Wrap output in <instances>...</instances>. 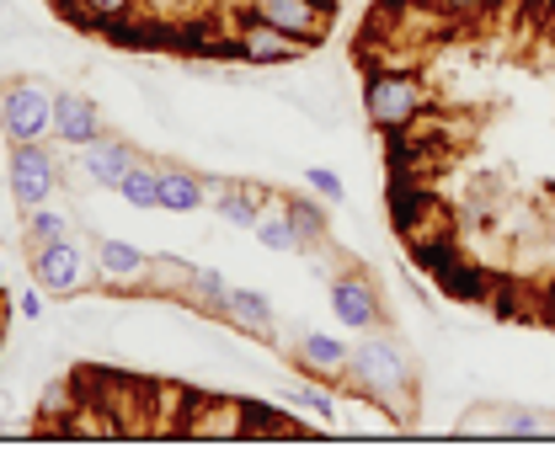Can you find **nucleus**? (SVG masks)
<instances>
[{"instance_id":"7ed1b4c3","label":"nucleus","mask_w":555,"mask_h":469,"mask_svg":"<svg viewBox=\"0 0 555 469\" xmlns=\"http://www.w3.org/2000/svg\"><path fill=\"white\" fill-rule=\"evenodd\" d=\"M0 134L11 144L54 139V91L43 80H0Z\"/></svg>"},{"instance_id":"f03ea898","label":"nucleus","mask_w":555,"mask_h":469,"mask_svg":"<svg viewBox=\"0 0 555 469\" xmlns=\"http://www.w3.org/2000/svg\"><path fill=\"white\" fill-rule=\"evenodd\" d=\"M363 113H369V123L379 134H406V129H416L433 113V91L406 65L369 69V80H363Z\"/></svg>"},{"instance_id":"20e7f679","label":"nucleus","mask_w":555,"mask_h":469,"mask_svg":"<svg viewBox=\"0 0 555 469\" xmlns=\"http://www.w3.org/2000/svg\"><path fill=\"white\" fill-rule=\"evenodd\" d=\"M27 257H33V277H38L43 294H60L65 299V294H86L96 283V251H86L75 235L54 240V246H38Z\"/></svg>"},{"instance_id":"c756f323","label":"nucleus","mask_w":555,"mask_h":469,"mask_svg":"<svg viewBox=\"0 0 555 469\" xmlns=\"http://www.w3.org/2000/svg\"><path fill=\"white\" fill-rule=\"evenodd\" d=\"M43 315V299L38 294H22V321H38Z\"/></svg>"},{"instance_id":"4468645a","label":"nucleus","mask_w":555,"mask_h":469,"mask_svg":"<svg viewBox=\"0 0 555 469\" xmlns=\"http://www.w3.org/2000/svg\"><path fill=\"white\" fill-rule=\"evenodd\" d=\"M273 208V193L262 187V182H235L224 198L214 203V213L230 224V230H257V219Z\"/></svg>"},{"instance_id":"5701e85b","label":"nucleus","mask_w":555,"mask_h":469,"mask_svg":"<svg viewBox=\"0 0 555 469\" xmlns=\"http://www.w3.org/2000/svg\"><path fill=\"white\" fill-rule=\"evenodd\" d=\"M188 277H193V262H182V257H150V294H160V299H182L188 294Z\"/></svg>"},{"instance_id":"ddd939ff","label":"nucleus","mask_w":555,"mask_h":469,"mask_svg":"<svg viewBox=\"0 0 555 469\" xmlns=\"http://www.w3.org/2000/svg\"><path fill=\"white\" fill-rule=\"evenodd\" d=\"M224 326H235V331H246V336H273V326H278L273 299H268L262 288H230V299H224Z\"/></svg>"},{"instance_id":"6ab92c4d","label":"nucleus","mask_w":555,"mask_h":469,"mask_svg":"<svg viewBox=\"0 0 555 469\" xmlns=\"http://www.w3.org/2000/svg\"><path fill=\"white\" fill-rule=\"evenodd\" d=\"M118 198L139 208V213H150V208H160V166H150V160H134L129 166V177L118 182Z\"/></svg>"},{"instance_id":"7c9ffc66","label":"nucleus","mask_w":555,"mask_h":469,"mask_svg":"<svg viewBox=\"0 0 555 469\" xmlns=\"http://www.w3.org/2000/svg\"><path fill=\"white\" fill-rule=\"evenodd\" d=\"M54 5H60V11H69V5H75V0H54Z\"/></svg>"},{"instance_id":"423d86ee","label":"nucleus","mask_w":555,"mask_h":469,"mask_svg":"<svg viewBox=\"0 0 555 469\" xmlns=\"http://www.w3.org/2000/svg\"><path fill=\"white\" fill-rule=\"evenodd\" d=\"M60 187V160L49 144H11V198L16 208H43Z\"/></svg>"},{"instance_id":"412c9836","label":"nucleus","mask_w":555,"mask_h":469,"mask_svg":"<svg viewBox=\"0 0 555 469\" xmlns=\"http://www.w3.org/2000/svg\"><path fill=\"white\" fill-rule=\"evenodd\" d=\"M268 251H305V240H299V230H294V219L283 213V203L273 198V208L257 219V230H251Z\"/></svg>"},{"instance_id":"cd10ccee","label":"nucleus","mask_w":555,"mask_h":469,"mask_svg":"<svg viewBox=\"0 0 555 469\" xmlns=\"http://www.w3.org/2000/svg\"><path fill=\"white\" fill-rule=\"evenodd\" d=\"M443 16H481L486 5H496V0H433Z\"/></svg>"},{"instance_id":"bb28decb","label":"nucleus","mask_w":555,"mask_h":469,"mask_svg":"<svg viewBox=\"0 0 555 469\" xmlns=\"http://www.w3.org/2000/svg\"><path fill=\"white\" fill-rule=\"evenodd\" d=\"M305 187H310L315 198H326V203H332V208H343V203H347L343 177H337L332 166H310V171H305Z\"/></svg>"},{"instance_id":"c85d7f7f","label":"nucleus","mask_w":555,"mask_h":469,"mask_svg":"<svg viewBox=\"0 0 555 469\" xmlns=\"http://www.w3.org/2000/svg\"><path fill=\"white\" fill-rule=\"evenodd\" d=\"M524 16H529V22H551L555 0H524Z\"/></svg>"},{"instance_id":"aec40b11","label":"nucleus","mask_w":555,"mask_h":469,"mask_svg":"<svg viewBox=\"0 0 555 469\" xmlns=\"http://www.w3.org/2000/svg\"><path fill=\"white\" fill-rule=\"evenodd\" d=\"M65 235H75L69 230V213H60V208H27V224H22V246L27 251H38V246H54V240H65Z\"/></svg>"},{"instance_id":"f257e3e1","label":"nucleus","mask_w":555,"mask_h":469,"mask_svg":"<svg viewBox=\"0 0 555 469\" xmlns=\"http://www.w3.org/2000/svg\"><path fill=\"white\" fill-rule=\"evenodd\" d=\"M347 395L379 405L390 421H401L412 411L416 390V368L412 357L401 352V341H390L385 331H363V341L352 347V368H347Z\"/></svg>"},{"instance_id":"1a4fd4ad","label":"nucleus","mask_w":555,"mask_h":469,"mask_svg":"<svg viewBox=\"0 0 555 469\" xmlns=\"http://www.w3.org/2000/svg\"><path fill=\"white\" fill-rule=\"evenodd\" d=\"M134 160H139L134 144L102 134V139H91V144H80V155H75V177L91 182V187H118V182L129 177Z\"/></svg>"},{"instance_id":"6e6552de","label":"nucleus","mask_w":555,"mask_h":469,"mask_svg":"<svg viewBox=\"0 0 555 469\" xmlns=\"http://www.w3.org/2000/svg\"><path fill=\"white\" fill-rule=\"evenodd\" d=\"M294 368H299L305 379H321V385L343 390L347 368H352V347L332 331H305L299 336V347H294Z\"/></svg>"},{"instance_id":"a878e982","label":"nucleus","mask_w":555,"mask_h":469,"mask_svg":"<svg viewBox=\"0 0 555 469\" xmlns=\"http://www.w3.org/2000/svg\"><path fill=\"white\" fill-rule=\"evenodd\" d=\"M294 405H299V411H315L321 421H337V401H332V385H321V379H305V390H294Z\"/></svg>"},{"instance_id":"9b49d317","label":"nucleus","mask_w":555,"mask_h":469,"mask_svg":"<svg viewBox=\"0 0 555 469\" xmlns=\"http://www.w3.org/2000/svg\"><path fill=\"white\" fill-rule=\"evenodd\" d=\"M235 43H241V60L246 65H294L299 54H305V43L299 38H288V32H278L268 27L262 16H241V32H235Z\"/></svg>"},{"instance_id":"f8f14e48","label":"nucleus","mask_w":555,"mask_h":469,"mask_svg":"<svg viewBox=\"0 0 555 469\" xmlns=\"http://www.w3.org/2000/svg\"><path fill=\"white\" fill-rule=\"evenodd\" d=\"M107 134V123H102V107L91 102V96H80V91H54V139L60 144H91V139Z\"/></svg>"},{"instance_id":"0eeeda50","label":"nucleus","mask_w":555,"mask_h":469,"mask_svg":"<svg viewBox=\"0 0 555 469\" xmlns=\"http://www.w3.org/2000/svg\"><path fill=\"white\" fill-rule=\"evenodd\" d=\"M332 315L343 321L347 331H385V304H379V288L374 277L358 268H347L332 277Z\"/></svg>"},{"instance_id":"f3484780","label":"nucleus","mask_w":555,"mask_h":469,"mask_svg":"<svg viewBox=\"0 0 555 469\" xmlns=\"http://www.w3.org/2000/svg\"><path fill=\"white\" fill-rule=\"evenodd\" d=\"M160 208L171 213L204 208V177H193L188 166H160Z\"/></svg>"},{"instance_id":"a211bd4d","label":"nucleus","mask_w":555,"mask_h":469,"mask_svg":"<svg viewBox=\"0 0 555 469\" xmlns=\"http://www.w3.org/2000/svg\"><path fill=\"white\" fill-rule=\"evenodd\" d=\"M224 299H230V283L219 277L214 268H193L188 277V294H182V304L188 310H198V315H214V321H224Z\"/></svg>"},{"instance_id":"2eb2a0df","label":"nucleus","mask_w":555,"mask_h":469,"mask_svg":"<svg viewBox=\"0 0 555 469\" xmlns=\"http://www.w3.org/2000/svg\"><path fill=\"white\" fill-rule=\"evenodd\" d=\"M433 277H438V288H443L449 299H460V304H486V299H491V283H496V277H486L481 262H465V257H454L449 268H438Z\"/></svg>"},{"instance_id":"b1692460","label":"nucleus","mask_w":555,"mask_h":469,"mask_svg":"<svg viewBox=\"0 0 555 469\" xmlns=\"http://www.w3.org/2000/svg\"><path fill=\"white\" fill-rule=\"evenodd\" d=\"M139 11V0H75L69 5V22H80V27H107V22H118V16H129Z\"/></svg>"},{"instance_id":"393cba45","label":"nucleus","mask_w":555,"mask_h":469,"mask_svg":"<svg viewBox=\"0 0 555 469\" xmlns=\"http://www.w3.org/2000/svg\"><path fill=\"white\" fill-rule=\"evenodd\" d=\"M545 411H524V405H513V411H496V427H502V438H540L545 432Z\"/></svg>"},{"instance_id":"dca6fc26","label":"nucleus","mask_w":555,"mask_h":469,"mask_svg":"<svg viewBox=\"0 0 555 469\" xmlns=\"http://www.w3.org/2000/svg\"><path fill=\"white\" fill-rule=\"evenodd\" d=\"M102 38H107V43H118V49H129V54H139V49H166V22H150V16L129 11V16L107 22V27H102Z\"/></svg>"},{"instance_id":"9d476101","label":"nucleus","mask_w":555,"mask_h":469,"mask_svg":"<svg viewBox=\"0 0 555 469\" xmlns=\"http://www.w3.org/2000/svg\"><path fill=\"white\" fill-rule=\"evenodd\" d=\"M96 283L113 294H139L150 283V257L129 246V240H96Z\"/></svg>"},{"instance_id":"39448f33","label":"nucleus","mask_w":555,"mask_h":469,"mask_svg":"<svg viewBox=\"0 0 555 469\" xmlns=\"http://www.w3.org/2000/svg\"><path fill=\"white\" fill-rule=\"evenodd\" d=\"M251 16H262L268 27L299 38V43H321L332 32V11L337 0H246Z\"/></svg>"},{"instance_id":"4be33fe9","label":"nucleus","mask_w":555,"mask_h":469,"mask_svg":"<svg viewBox=\"0 0 555 469\" xmlns=\"http://www.w3.org/2000/svg\"><path fill=\"white\" fill-rule=\"evenodd\" d=\"M278 203H283V213L294 219V230H299V240H305V251L326 240V230H332V224H326V208H321V203H315V198H278Z\"/></svg>"}]
</instances>
